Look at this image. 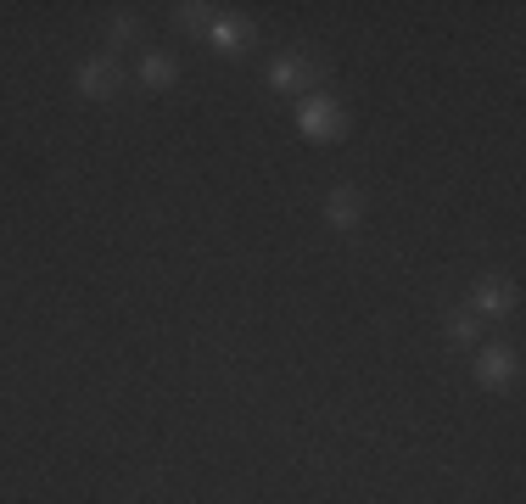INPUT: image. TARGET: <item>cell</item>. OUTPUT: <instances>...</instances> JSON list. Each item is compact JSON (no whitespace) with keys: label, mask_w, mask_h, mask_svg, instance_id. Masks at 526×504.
<instances>
[{"label":"cell","mask_w":526,"mask_h":504,"mask_svg":"<svg viewBox=\"0 0 526 504\" xmlns=\"http://www.w3.org/2000/svg\"><path fill=\"white\" fill-rule=\"evenodd\" d=\"M476 308L481 314H504V308H510V286H481L476 291Z\"/></svg>","instance_id":"obj_7"},{"label":"cell","mask_w":526,"mask_h":504,"mask_svg":"<svg viewBox=\"0 0 526 504\" xmlns=\"http://www.w3.org/2000/svg\"><path fill=\"white\" fill-rule=\"evenodd\" d=\"M510 370H515V359L504 348H488V353H481V365H476L481 387H504V382H510Z\"/></svg>","instance_id":"obj_3"},{"label":"cell","mask_w":526,"mask_h":504,"mask_svg":"<svg viewBox=\"0 0 526 504\" xmlns=\"http://www.w3.org/2000/svg\"><path fill=\"white\" fill-rule=\"evenodd\" d=\"M79 90L96 96V101H107L118 90V68H113V62H84V68H79Z\"/></svg>","instance_id":"obj_2"},{"label":"cell","mask_w":526,"mask_h":504,"mask_svg":"<svg viewBox=\"0 0 526 504\" xmlns=\"http://www.w3.org/2000/svg\"><path fill=\"white\" fill-rule=\"evenodd\" d=\"M207 34H213V46H219V51H241L252 29L241 23V17H219V23H213V29H207Z\"/></svg>","instance_id":"obj_5"},{"label":"cell","mask_w":526,"mask_h":504,"mask_svg":"<svg viewBox=\"0 0 526 504\" xmlns=\"http://www.w3.org/2000/svg\"><path fill=\"white\" fill-rule=\"evenodd\" d=\"M448 331L459 336V342H471V336H476V320H471V314H454V320H448Z\"/></svg>","instance_id":"obj_9"},{"label":"cell","mask_w":526,"mask_h":504,"mask_svg":"<svg viewBox=\"0 0 526 504\" xmlns=\"http://www.w3.org/2000/svg\"><path fill=\"white\" fill-rule=\"evenodd\" d=\"M353 219H359V197H353V191H336V197H330V224H353Z\"/></svg>","instance_id":"obj_6"},{"label":"cell","mask_w":526,"mask_h":504,"mask_svg":"<svg viewBox=\"0 0 526 504\" xmlns=\"http://www.w3.org/2000/svg\"><path fill=\"white\" fill-rule=\"evenodd\" d=\"M140 73H146V84H168V79H174V62H168V56H157V51H152V56L140 62Z\"/></svg>","instance_id":"obj_8"},{"label":"cell","mask_w":526,"mask_h":504,"mask_svg":"<svg viewBox=\"0 0 526 504\" xmlns=\"http://www.w3.org/2000/svg\"><path fill=\"white\" fill-rule=\"evenodd\" d=\"M303 79H308V56H297V51H291L286 62H275V73H269V84H275V90H297Z\"/></svg>","instance_id":"obj_4"},{"label":"cell","mask_w":526,"mask_h":504,"mask_svg":"<svg viewBox=\"0 0 526 504\" xmlns=\"http://www.w3.org/2000/svg\"><path fill=\"white\" fill-rule=\"evenodd\" d=\"M303 130H308L313 140H325V135L342 130V118H336V107H330L325 96H308V101H303Z\"/></svg>","instance_id":"obj_1"},{"label":"cell","mask_w":526,"mask_h":504,"mask_svg":"<svg viewBox=\"0 0 526 504\" xmlns=\"http://www.w3.org/2000/svg\"><path fill=\"white\" fill-rule=\"evenodd\" d=\"M135 34H140L135 17H113V39H135Z\"/></svg>","instance_id":"obj_10"}]
</instances>
